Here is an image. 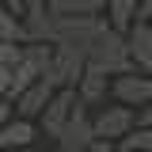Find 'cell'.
Listing matches in <instances>:
<instances>
[{"mask_svg":"<svg viewBox=\"0 0 152 152\" xmlns=\"http://www.w3.org/2000/svg\"><path fill=\"white\" fill-rule=\"evenodd\" d=\"M88 65L99 69V72H107V76H114V80L126 76V72H133L126 34H118V31H110V27H103V31L91 38V46H88Z\"/></svg>","mask_w":152,"mask_h":152,"instance_id":"cell-1","label":"cell"},{"mask_svg":"<svg viewBox=\"0 0 152 152\" xmlns=\"http://www.w3.org/2000/svg\"><path fill=\"white\" fill-rule=\"evenodd\" d=\"M107 27L103 15H53V27H50V46H72V50H84L91 46V38Z\"/></svg>","mask_w":152,"mask_h":152,"instance_id":"cell-2","label":"cell"},{"mask_svg":"<svg viewBox=\"0 0 152 152\" xmlns=\"http://www.w3.org/2000/svg\"><path fill=\"white\" fill-rule=\"evenodd\" d=\"M88 72V53L84 50H72V46H53V57H50V65H46V84L53 88V91H69L76 84H80V76Z\"/></svg>","mask_w":152,"mask_h":152,"instance_id":"cell-3","label":"cell"},{"mask_svg":"<svg viewBox=\"0 0 152 152\" xmlns=\"http://www.w3.org/2000/svg\"><path fill=\"white\" fill-rule=\"evenodd\" d=\"M95 126V141H126L133 129H137V110L129 107H122V103H107V107H99L91 118Z\"/></svg>","mask_w":152,"mask_h":152,"instance_id":"cell-4","label":"cell"},{"mask_svg":"<svg viewBox=\"0 0 152 152\" xmlns=\"http://www.w3.org/2000/svg\"><path fill=\"white\" fill-rule=\"evenodd\" d=\"M110 95H114V103H122L129 110H145L152 103V76L126 72V76H118V80H110Z\"/></svg>","mask_w":152,"mask_h":152,"instance_id":"cell-5","label":"cell"},{"mask_svg":"<svg viewBox=\"0 0 152 152\" xmlns=\"http://www.w3.org/2000/svg\"><path fill=\"white\" fill-rule=\"evenodd\" d=\"M76 107H80V99H76V91L69 88V91H57L53 99H50V107H46V114L38 118V129L46 133V137H61L65 133V126L72 122V114H76Z\"/></svg>","mask_w":152,"mask_h":152,"instance_id":"cell-6","label":"cell"},{"mask_svg":"<svg viewBox=\"0 0 152 152\" xmlns=\"http://www.w3.org/2000/svg\"><path fill=\"white\" fill-rule=\"evenodd\" d=\"M91 145H95V126H91V118H88V107H76L72 122L57 137V152H88Z\"/></svg>","mask_w":152,"mask_h":152,"instance_id":"cell-7","label":"cell"},{"mask_svg":"<svg viewBox=\"0 0 152 152\" xmlns=\"http://www.w3.org/2000/svg\"><path fill=\"white\" fill-rule=\"evenodd\" d=\"M53 88L46 84V80H38L34 88H27L23 95H15L12 99V107H15V118H23V122H38L42 114H46V107H50V99H53Z\"/></svg>","mask_w":152,"mask_h":152,"instance_id":"cell-8","label":"cell"},{"mask_svg":"<svg viewBox=\"0 0 152 152\" xmlns=\"http://www.w3.org/2000/svg\"><path fill=\"white\" fill-rule=\"evenodd\" d=\"M126 46H129L133 72L152 76V23H133V31L126 34Z\"/></svg>","mask_w":152,"mask_h":152,"instance_id":"cell-9","label":"cell"},{"mask_svg":"<svg viewBox=\"0 0 152 152\" xmlns=\"http://www.w3.org/2000/svg\"><path fill=\"white\" fill-rule=\"evenodd\" d=\"M107 95H110V80H107V72H99V69L88 65V72L80 76V84H76L80 107H107Z\"/></svg>","mask_w":152,"mask_h":152,"instance_id":"cell-10","label":"cell"},{"mask_svg":"<svg viewBox=\"0 0 152 152\" xmlns=\"http://www.w3.org/2000/svg\"><path fill=\"white\" fill-rule=\"evenodd\" d=\"M34 137H38V122L12 118V122L0 129V152L4 148H27V145H34Z\"/></svg>","mask_w":152,"mask_h":152,"instance_id":"cell-11","label":"cell"},{"mask_svg":"<svg viewBox=\"0 0 152 152\" xmlns=\"http://www.w3.org/2000/svg\"><path fill=\"white\" fill-rule=\"evenodd\" d=\"M137 4L141 0H107V27L118 34H129L137 23Z\"/></svg>","mask_w":152,"mask_h":152,"instance_id":"cell-12","label":"cell"},{"mask_svg":"<svg viewBox=\"0 0 152 152\" xmlns=\"http://www.w3.org/2000/svg\"><path fill=\"white\" fill-rule=\"evenodd\" d=\"M53 15H103L107 0H46Z\"/></svg>","mask_w":152,"mask_h":152,"instance_id":"cell-13","label":"cell"},{"mask_svg":"<svg viewBox=\"0 0 152 152\" xmlns=\"http://www.w3.org/2000/svg\"><path fill=\"white\" fill-rule=\"evenodd\" d=\"M0 42H27L23 19H19L8 4H0Z\"/></svg>","mask_w":152,"mask_h":152,"instance_id":"cell-14","label":"cell"},{"mask_svg":"<svg viewBox=\"0 0 152 152\" xmlns=\"http://www.w3.org/2000/svg\"><path fill=\"white\" fill-rule=\"evenodd\" d=\"M122 152H152V129H141V126H137V129L122 141Z\"/></svg>","mask_w":152,"mask_h":152,"instance_id":"cell-15","label":"cell"},{"mask_svg":"<svg viewBox=\"0 0 152 152\" xmlns=\"http://www.w3.org/2000/svg\"><path fill=\"white\" fill-rule=\"evenodd\" d=\"M23 42H0V65H19Z\"/></svg>","mask_w":152,"mask_h":152,"instance_id":"cell-16","label":"cell"},{"mask_svg":"<svg viewBox=\"0 0 152 152\" xmlns=\"http://www.w3.org/2000/svg\"><path fill=\"white\" fill-rule=\"evenodd\" d=\"M15 88V65H0V99H12Z\"/></svg>","mask_w":152,"mask_h":152,"instance_id":"cell-17","label":"cell"},{"mask_svg":"<svg viewBox=\"0 0 152 152\" xmlns=\"http://www.w3.org/2000/svg\"><path fill=\"white\" fill-rule=\"evenodd\" d=\"M12 118H15V107H12V99H0V129H4Z\"/></svg>","mask_w":152,"mask_h":152,"instance_id":"cell-18","label":"cell"},{"mask_svg":"<svg viewBox=\"0 0 152 152\" xmlns=\"http://www.w3.org/2000/svg\"><path fill=\"white\" fill-rule=\"evenodd\" d=\"M137 23H152V0H141L137 4Z\"/></svg>","mask_w":152,"mask_h":152,"instance_id":"cell-19","label":"cell"},{"mask_svg":"<svg viewBox=\"0 0 152 152\" xmlns=\"http://www.w3.org/2000/svg\"><path fill=\"white\" fill-rule=\"evenodd\" d=\"M137 126H141V129H152V103L145 110H137Z\"/></svg>","mask_w":152,"mask_h":152,"instance_id":"cell-20","label":"cell"},{"mask_svg":"<svg viewBox=\"0 0 152 152\" xmlns=\"http://www.w3.org/2000/svg\"><path fill=\"white\" fill-rule=\"evenodd\" d=\"M88 152H114V145H110V141H95Z\"/></svg>","mask_w":152,"mask_h":152,"instance_id":"cell-21","label":"cell"},{"mask_svg":"<svg viewBox=\"0 0 152 152\" xmlns=\"http://www.w3.org/2000/svg\"><path fill=\"white\" fill-rule=\"evenodd\" d=\"M0 4H8V0H0Z\"/></svg>","mask_w":152,"mask_h":152,"instance_id":"cell-22","label":"cell"}]
</instances>
